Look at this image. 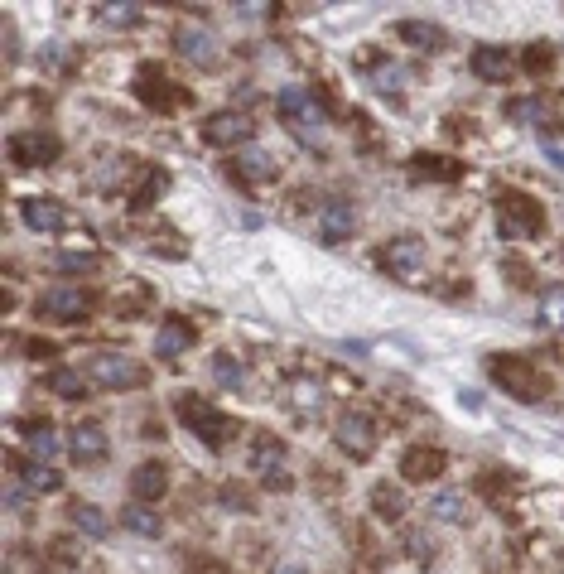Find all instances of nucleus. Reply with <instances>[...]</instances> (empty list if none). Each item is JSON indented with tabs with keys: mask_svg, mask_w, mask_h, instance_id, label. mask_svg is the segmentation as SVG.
<instances>
[{
	"mask_svg": "<svg viewBox=\"0 0 564 574\" xmlns=\"http://www.w3.org/2000/svg\"><path fill=\"white\" fill-rule=\"evenodd\" d=\"M487 372H492V382L507 391L511 401H526V406H540L545 396H550V382L540 377L536 362H526V357H492L487 362Z\"/></svg>",
	"mask_w": 564,
	"mask_h": 574,
	"instance_id": "obj_1",
	"label": "nucleus"
},
{
	"mask_svg": "<svg viewBox=\"0 0 564 574\" xmlns=\"http://www.w3.org/2000/svg\"><path fill=\"white\" fill-rule=\"evenodd\" d=\"M275 111H280V121H285L299 140H319L323 126H328V107H323L309 87H285V92L275 97Z\"/></svg>",
	"mask_w": 564,
	"mask_h": 574,
	"instance_id": "obj_2",
	"label": "nucleus"
},
{
	"mask_svg": "<svg viewBox=\"0 0 564 574\" xmlns=\"http://www.w3.org/2000/svg\"><path fill=\"white\" fill-rule=\"evenodd\" d=\"M174 415H179V420H184L188 430L203 439L208 449H222L227 439L237 435V420H227L222 410H213L208 401H203V396H193V391H184V396L174 401Z\"/></svg>",
	"mask_w": 564,
	"mask_h": 574,
	"instance_id": "obj_3",
	"label": "nucleus"
},
{
	"mask_svg": "<svg viewBox=\"0 0 564 574\" xmlns=\"http://www.w3.org/2000/svg\"><path fill=\"white\" fill-rule=\"evenodd\" d=\"M540 227H545V213H540V203L531 193L521 189H502L497 193V232L516 242V237H536Z\"/></svg>",
	"mask_w": 564,
	"mask_h": 574,
	"instance_id": "obj_4",
	"label": "nucleus"
},
{
	"mask_svg": "<svg viewBox=\"0 0 564 574\" xmlns=\"http://www.w3.org/2000/svg\"><path fill=\"white\" fill-rule=\"evenodd\" d=\"M87 377H92V386H107V391H135L145 382V367L126 353H97L87 362Z\"/></svg>",
	"mask_w": 564,
	"mask_h": 574,
	"instance_id": "obj_5",
	"label": "nucleus"
},
{
	"mask_svg": "<svg viewBox=\"0 0 564 574\" xmlns=\"http://www.w3.org/2000/svg\"><path fill=\"white\" fill-rule=\"evenodd\" d=\"M174 54H184L188 63H198V68H217L222 39H217L203 20H184V25L174 29Z\"/></svg>",
	"mask_w": 564,
	"mask_h": 574,
	"instance_id": "obj_6",
	"label": "nucleus"
},
{
	"mask_svg": "<svg viewBox=\"0 0 564 574\" xmlns=\"http://www.w3.org/2000/svg\"><path fill=\"white\" fill-rule=\"evenodd\" d=\"M34 309L44 314V319H63V324H78L82 314L92 309V295L82 290V285H49L39 300H34Z\"/></svg>",
	"mask_w": 564,
	"mask_h": 574,
	"instance_id": "obj_7",
	"label": "nucleus"
},
{
	"mask_svg": "<svg viewBox=\"0 0 564 574\" xmlns=\"http://www.w3.org/2000/svg\"><path fill=\"white\" fill-rule=\"evenodd\" d=\"M381 266H386V275H396V280H420V275H425V242H420V237H396V242H386Z\"/></svg>",
	"mask_w": 564,
	"mask_h": 574,
	"instance_id": "obj_8",
	"label": "nucleus"
},
{
	"mask_svg": "<svg viewBox=\"0 0 564 574\" xmlns=\"http://www.w3.org/2000/svg\"><path fill=\"white\" fill-rule=\"evenodd\" d=\"M135 97H140L145 107H155V111H179L188 102L184 87H174L160 68H140V73H135Z\"/></svg>",
	"mask_w": 564,
	"mask_h": 574,
	"instance_id": "obj_9",
	"label": "nucleus"
},
{
	"mask_svg": "<svg viewBox=\"0 0 564 574\" xmlns=\"http://www.w3.org/2000/svg\"><path fill=\"white\" fill-rule=\"evenodd\" d=\"M58 136L54 131H20V136L10 140V160L20 164V169H39V164H54L58 160Z\"/></svg>",
	"mask_w": 564,
	"mask_h": 574,
	"instance_id": "obj_10",
	"label": "nucleus"
},
{
	"mask_svg": "<svg viewBox=\"0 0 564 574\" xmlns=\"http://www.w3.org/2000/svg\"><path fill=\"white\" fill-rule=\"evenodd\" d=\"M338 449H343L348 459H372L376 454V425L362 410H348V415L338 420Z\"/></svg>",
	"mask_w": 564,
	"mask_h": 574,
	"instance_id": "obj_11",
	"label": "nucleus"
},
{
	"mask_svg": "<svg viewBox=\"0 0 564 574\" xmlns=\"http://www.w3.org/2000/svg\"><path fill=\"white\" fill-rule=\"evenodd\" d=\"M444 449H425V444H415V449H405L401 454V478L405 483H434V478H444Z\"/></svg>",
	"mask_w": 564,
	"mask_h": 574,
	"instance_id": "obj_12",
	"label": "nucleus"
},
{
	"mask_svg": "<svg viewBox=\"0 0 564 574\" xmlns=\"http://www.w3.org/2000/svg\"><path fill=\"white\" fill-rule=\"evenodd\" d=\"M203 136H208V145H246L251 140V116L246 111H217V116H208Z\"/></svg>",
	"mask_w": 564,
	"mask_h": 574,
	"instance_id": "obj_13",
	"label": "nucleus"
},
{
	"mask_svg": "<svg viewBox=\"0 0 564 574\" xmlns=\"http://www.w3.org/2000/svg\"><path fill=\"white\" fill-rule=\"evenodd\" d=\"M20 218H25V227L29 232H44V237H49V232H58V227H63V203H58V198H25V203H20Z\"/></svg>",
	"mask_w": 564,
	"mask_h": 574,
	"instance_id": "obj_14",
	"label": "nucleus"
},
{
	"mask_svg": "<svg viewBox=\"0 0 564 574\" xmlns=\"http://www.w3.org/2000/svg\"><path fill=\"white\" fill-rule=\"evenodd\" d=\"M232 169L242 174L246 184H270V179H275V160H270V150H261V145H242Z\"/></svg>",
	"mask_w": 564,
	"mask_h": 574,
	"instance_id": "obj_15",
	"label": "nucleus"
},
{
	"mask_svg": "<svg viewBox=\"0 0 564 574\" xmlns=\"http://www.w3.org/2000/svg\"><path fill=\"white\" fill-rule=\"evenodd\" d=\"M68 449H73L78 464H97V459H107V435H102V425H73Z\"/></svg>",
	"mask_w": 564,
	"mask_h": 574,
	"instance_id": "obj_16",
	"label": "nucleus"
},
{
	"mask_svg": "<svg viewBox=\"0 0 564 574\" xmlns=\"http://www.w3.org/2000/svg\"><path fill=\"white\" fill-rule=\"evenodd\" d=\"M352 222H357V218H352L348 203H323V208H319V237H323L328 246L348 242V237H352Z\"/></svg>",
	"mask_w": 564,
	"mask_h": 574,
	"instance_id": "obj_17",
	"label": "nucleus"
},
{
	"mask_svg": "<svg viewBox=\"0 0 564 574\" xmlns=\"http://www.w3.org/2000/svg\"><path fill=\"white\" fill-rule=\"evenodd\" d=\"M193 348V324L188 319H164L155 333V357H179Z\"/></svg>",
	"mask_w": 564,
	"mask_h": 574,
	"instance_id": "obj_18",
	"label": "nucleus"
},
{
	"mask_svg": "<svg viewBox=\"0 0 564 574\" xmlns=\"http://www.w3.org/2000/svg\"><path fill=\"white\" fill-rule=\"evenodd\" d=\"M131 492L140 497V502H160L164 492H169V473H164V464H140L131 473Z\"/></svg>",
	"mask_w": 564,
	"mask_h": 574,
	"instance_id": "obj_19",
	"label": "nucleus"
},
{
	"mask_svg": "<svg viewBox=\"0 0 564 574\" xmlns=\"http://www.w3.org/2000/svg\"><path fill=\"white\" fill-rule=\"evenodd\" d=\"M473 73H478L483 82H507L511 78V58L502 54V49L483 44V49H473Z\"/></svg>",
	"mask_w": 564,
	"mask_h": 574,
	"instance_id": "obj_20",
	"label": "nucleus"
},
{
	"mask_svg": "<svg viewBox=\"0 0 564 574\" xmlns=\"http://www.w3.org/2000/svg\"><path fill=\"white\" fill-rule=\"evenodd\" d=\"M25 449H29V459H34V464H49V459L58 454L54 430H49L44 420H25Z\"/></svg>",
	"mask_w": 564,
	"mask_h": 574,
	"instance_id": "obj_21",
	"label": "nucleus"
},
{
	"mask_svg": "<svg viewBox=\"0 0 564 574\" xmlns=\"http://www.w3.org/2000/svg\"><path fill=\"white\" fill-rule=\"evenodd\" d=\"M73 526H78L82 536H92V541H107V531H111V521L102 507H92V502H73Z\"/></svg>",
	"mask_w": 564,
	"mask_h": 574,
	"instance_id": "obj_22",
	"label": "nucleus"
},
{
	"mask_svg": "<svg viewBox=\"0 0 564 574\" xmlns=\"http://www.w3.org/2000/svg\"><path fill=\"white\" fill-rule=\"evenodd\" d=\"M410 169H415L420 179H444V184H449V179H463V164L449 160V155H415Z\"/></svg>",
	"mask_w": 564,
	"mask_h": 574,
	"instance_id": "obj_23",
	"label": "nucleus"
},
{
	"mask_svg": "<svg viewBox=\"0 0 564 574\" xmlns=\"http://www.w3.org/2000/svg\"><path fill=\"white\" fill-rule=\"evenodd\" d=\"M87 386H92V377H82V372H73V367H54V372H49V391H54V396L82 401V396H87Z\"/></svg>",
	"mask_w": 564,
	"mask_h": 574,
	"instance_id": "obj_24",
	"label": "nucleus"
},
{
	"mask_svg": "<svg viewBox=\"0 0 564 574\" xmlns=\"http://www.w3.org/2000/svg\"><path fill=\"white\" fill-rule=\"evenodd\" d=\"M405 44H415V49H444V29L439 25H420V20H401L396 25Z\"/></svg>",
	"mask_w": 564,
	"mask_h": 574,
	"instance_id": "obj_25",
	"label": "nucleus"
},
{
	"mask_svg": "<svg viewBox=\"0 0 564 574\" xmlns=\"http://www.w3.org/2000/svg\"><path fill=\"white\" fill-rule=\"evenodd\" d=\"M121 526H126V531H135V536H160L164 521L155 517V507H150V502H135V507H126V512H121Z\"/></svg>",
	"mask_w": 564,
	"mask_h": 574,
	"instance_id": "obj_26",
	"label": "nucleus"
},
{
	"mask_svg": "<svg viewBox=\"0 0 564 574\" xmlns=\"http://www.w3.org/2000/svg\"><path fill=\"white\" fill-rule=\"evenodd\" d=\"M372 512H376V517H386V521H401L405 517V492L376 483V488H372Z\"/></svg>",
	"mask_w": 564,
	"mask_h": 574,
	"instance_id": "obj_27",
	"label": "nucleus"
},
{
	"mask_svg": "<svg viewBox=\"0 0 564 574\" xmlns=\"http://www.w3.org/2000/svg\"><path fill=\"white\" fill-rule=\"evenodd\" d=\"M511 116H516V121H526V126H545V131H555V111L545 107V102H540V97H526V102H511Z\"/></svg>",
	"mask_w": 564,
	"mask_h": 574,
	"instance_id": "obj_28",
	"label": "nucleus"
},
{
	"mask_svg": "<svg viewBox=\"0 0 564 574\" xmlns=\"http://www.w3.org/2000/svg\"><path fill=\"white\" fill-rule=\"evenodd\" d=\"M97 15H102V25L111 29H131L145 20V10L135 5V0H121V5H97Z\"/></svg>",
	"mask_w": 564,
	"mask_h": 574,
	"instance_id": "obj_29",
	"label": "nucleus"
},
{
	"mask_svg": "<svg viewBox=\"0 0 564 574\" xmlns=\"http://www.w3.org/2000/svg\"><path fill=\"white\" fill-rule=\"evenodd\" d=\"M430 512L439 521H468V502H463V492H439L430 502Z\"/></svg>",
	"mask_w": 564,
	"mask_h": 574,
	"instance_id": "obj_30",
	"label": "nucleus"
},
{
	"mask_svg": "<svg viewBox=\"0 0 564 574\" xmlns=\"http://www.w3.org/2000/svg\"><path fill=\"white\" fill-rule=\"evenodd\" d=\"M540 324L564 333V290H545L540 295Z\"/></svg>",
	"mask_w": 564,
	"mask_h": 574,
	"instance_id": "obj_31",
	"label": "nucleus"
},
{
	"mask_svg": "<svg viewBox=\"0 0 564 574\" xmlns=\"http://www.w3.org/2000/svg\"><path fill=\"white\" fill-rule=\"evenodd\" d=\"M290 406H295V410H319L323 406V386L319 382H304V377L290 382Z\"/></svg>",
	"mask_w": 564,
	"mask_h": 574,
	"instance_id": "obj_32",
	"label": "nucleus"
},
{
	"mask_svg": "<svg viewBox=\"0 0 564 574\" xmlns=\"http://www.w3.org/2000/svg\"><path fill=\"white\" fill-rule=\"evenodd\" d=\"M213 377H217L222 386H246V367H242V362H237L232 353H217V357H213Z\"/></svg>",
	"mask_w": 564,
	"mask_h": 574,
	"instance_id": "obj_33",
	"label": "nucleus"
},
{
	"mask_svg": "<svg viewBox=\"0 0 564 574\" xmlns=\"http://www.w3.org/2000/svg\"><path fill=\"white\" fill-rule=\"evenodd\" d=\"M20 473H25V483L34 492H54L58 488V473L49 464H20Z\"/></svg>",
	"mask_w": 564,
	"mask_h": 574,
	"instance_id": "obj_34",
	"label": "nucleus"
},
{
	"mask_svg": "<svg viewBox=\"0 0 564 574\" xmlns=\"http://www.w3.org/2000/svg\"><path fill=\"white\" fill-rule=\"evenodd\" d=\"M58 271H97V251H58Z\"/></svg>",
	"mask_w": 564,
	"mask_h": 574,
	"instance_id": "obj_35",
	"label": "nucleus"
},
{
	"mask_svg": "<svg viewBox=\"0 0 564 574\" xmlns=\"http://www.w3.org/2000/svg\"><path fill=\"white\" fill-rule=\"evenodd\" d=\"M145 304H150V290H145L140 280H131V290L116 300V309H121V314H135V309H145Z\"/></svg>",
	"mask_w": 564,
	"mask_h": 574,
	"instance_id": "obj_36",
	"label": "nucleus"
},
{
	"mask_svg": "<svg viewBox=\"0 0 564 574\" xmlns=\"http://www.w3.org/2000/svg\"><path fill=\"white\" fill-rule=\"evenodd\" d=\"M521 63H526L531 73H545V68L555 63V49H550V44H531V49H526V58H521Z\"/></svg>",
	"mask_w": 564,
	"mask_h": 574,
	"instance_id": "obj_37",
	"label": "nucleus"
},
{
	"mask_svg": "<svg viewBox=\"0 0 564 574\" xmlns=\"http://www.w3.org/2000/svg\"><path fill=\"white\" fill-rule=\"evenodd\" d=\"M160 193H164V174H150V179L140 184V193L131 198V208H145V203H150V198H160Z\"/></svg>",
	"mask_w": 564,
	"mask_h": 574,
	"instance_id": "obj_38",
	"label": "nucleus"
},
{
	"mask_svg": "<svg viewBox=\"0 0 564 574\" xmlns=\"http://www.w3.org/2000/svg\"><path fill=\"white\" fill-rule=\"evenodd\" d=\"M405 546H410V555H415V560H425V565L434 560V541H430V536H420V531H415Z\"/></svg>",
	"mask_w": 564,
	"mask_h": 574,
	"instance_id": "obj_39",
	"label": "nucleus"
},
{
	"mask_svg": "<svg viewBox=\"0 0 564 574\" xmlns=\"http://www.w3.org/2000/svg\"><path fill=\"white\" fill-rule=\"evenodd\" d=\"M376 87L396 97V87H401V68H381V73H376Z\"/></svg>",
	"mask_w": 564,
	"mask_h": 574,
	"instance_id": "obj_40",
	"label": "nucleus"
},
{
	"mask_svg": "<svg viewBox=\"0 0 564 574\" xmlns=\"http://www.w3.org/2000/svg\"><path fill=\"white\" fill-rule=\"evenodd\" d=\"M270 574H309V570H304V565H295V560H280Z\"/></svg>",
	"mask_w": 564,
	"mask_h": 574,
	"instance_id": "obj_41",
	"label": "nucleus"
}]
</instances>
